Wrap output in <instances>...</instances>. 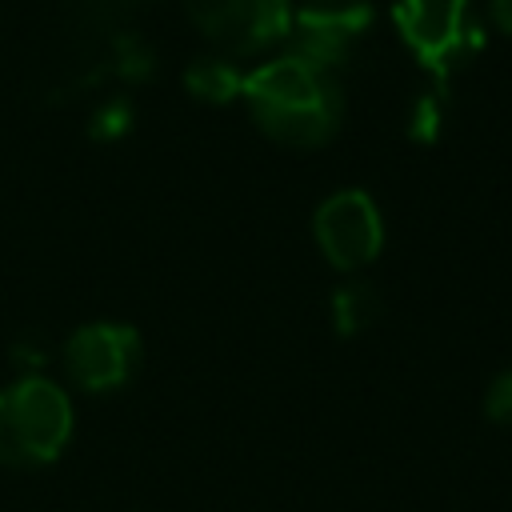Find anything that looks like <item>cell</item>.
I'll return each instance as SVG.
<instances>
[{
    "label": "cell",
    "instance_id": "12",
    "mask_svg": "<svg viewBox=\"0 0 512 512\" xmlns=\"http://www.w3.org/2000/svg\"><path fill=\"white\" fill-rule=\"evenodd\" d=\"M436 128H440V96L428 92V96L416 100V112H412V120H408V132H412L416 140H432Z\"/></svg>",
    "mask_w": 512,
    "mask_h": 512
},
{
    "label": "cell",
    "instance_id": "9",
    "mask_svg": "<svg viewBox=\"0 0 512 512\" xmlns=\"http://www.w3.org/2000/svg\"><path fill=\"white\" fill-rule=\"evenodd\" d=\"M376 316H380V292H376V284L352 276V280H344L332 292V324H336V332L356 336V332L372 328Z\"/></svg>",
    "mask_w": 512,
    "mask_h": 512
},
{
    "label": "cell",
    "instance_id": "11",
    "mask_svg": "<svg viewBox=\"0 0 512 512\" xmlns=\"http://www.w3.org/2000/svg\"><path fill=\"white\" fill-rule=\"evenodd\" d=\"M484 416H488L492 424L512 428V368H504V372L488 384V392H484Z\"/></svg>",
    "mask_w": 512,
    "mask_h": 512
},
{
    "label": "cell",
    "instance_id": "2",
    "mask_svg": "<svg viewBox=\"0 0 512 512\" xmlns=\"http://www.w3.org/2000/svg\"><path fill=\"white\" fill-rule=\"evenodd\" d=\"M72 400L68 392L40 376L24 372L0 388V464L8 468H44L72 440Z\"/></svg>",
    "mask_w": 512,
    "mask_h": 512
},
{
    "label": "cell",
    "instance_id": "10",
    "mask_svg": "<svg viewBox=\"0 0 512 512\" xmlns=\"http://www.w3.org/2000/svg\"><path fill=\"white\" fill-rule=\"evenodd\" d=\"M128 128H132V108H128V100H108V104H100V108L92 112V120H88V132H92L96 140H104V144L120 140Z\"/></svg>",
    "mask_w": 512,
    "mask_h": 512
},
{
    "label": "cell",
    "instance_id": "13",
    "mask_svg": "<svg viewBox=\"0 0 512 512\" xmlns=\"http://www.w3.org/2000/svg\"><path fill=\"white\" fill-rule=\"evenodd\" d=\"M116 68H120V76H128V80H144V76H152L156 64H152L148 44H128V48H120Z\"/></svg>",
    "mask_w": 512,
    "mask_h": 512
},
{
    "label": "cell",
    "instance_id": "1",
    "mask_svg": "<svg viewBox=\"0 0 512 512\" xmlns=\"http://www.w3.org/2000/svg\"><path fill=\"white\" fill-rule=\"evenodd\" d=\"M240 100L248 104L256 128L288 148H320L344 116L340 80L296 52L272 56L244 72Z\"/></svg>",
    "mask_w": 512,
    "mask_h": 512
},
{
    "label": "cell",
    "instance_id": "8",
    "mask_svg": "<svg viewBox=\"0 0 512 512\" xmlns=\"http://www.w3.org/2000/svg\"><path fill=\"white\" fill-rule=\"evenodd\" d=\"M184 88L204 104H228L244 88V72L224 52H204L184 68Z\"/></svg>",
    "mask_w": 512,
    "mask_h": 512
},
{
    "label": "cell",
    "instance_id": "6",
    "mask_svg": "<svg viewBox=\"0 0 512 512\" xmlns=\"http://www.w3.org/2000/svg\"><path fill=\"white\" fill-rule=\"evenodd\" d=\"M372 20V0H300L292 8L288 40L296 56L336 72L372 32Z\"/></svg>",
    "mask_w": 512,
    "mask_h": 512
},
{
    "label": "cell",
    "instance_id": "14",
    "mask_svg": "<svg viewBox=\"0 0 512 512\" xmlns=\"http://www.w3.org/2000/svg\"><path fill=\"white\" fill-rule=\"evenodd\" d=\"M488 20H492L504 36H512V0H488Z\"/></svg>",
    "mask_w": 512,
    "mask_h": 512
},
{
    "label": "cell",
    "instance_id": "5",
    "mask_svg": "<svg viewBox=\"0 0 512 512\" xmlns=\"http://www.w3.org/2000/svg\"><path fill=\"white\" fill-rule=\"evenodd\" d=\"M188 20L224 56H260L288 40V0H180Z\"/></svg>",
    "mask_w": 512,
    "mask_h": 512
},
{
    "label": "cell",
    "instance_id": "7",
    "mask_svg": "<svg viewBox=\"0 0 512 512\" xmlns=\"http://www.w3.org/2000/svg\"><path fill=\"white\" fill-rule=\"evenodd\" d=\"M140 332L124 320H92L80 324L64 340V372L80 392H112L132 380L140 364Z\"/></svg>",
    "mask_w": 512,
    "mask_h": 512
},
{
    "label": "cell",
    "instance_id": "4",
    "mask_svg": "<svg viewBox=\"0 0 512 512\" xmlns=\"http://www.w3.org/2000/svg\"><path fill=\"white\" fill-rule=\"evenodd\" d=\"M312 236L320 256L336 272H360L368 268L384 248V220L376 200L364 188H340L328 192L312 212Z\"/></svg>",
    "mask_w": 512,
    "mask_h": 512
},
{
    "label": "cell",
    "instance_id": "3",
    "mask_svg": "<svg viewBox=\"0 0 512 512\" xmlns=\"http://www.w3.org/2000/svg\"><path fill=\"white\" fill-rule=\"evenodd\" d=\"M392 24L416 64L440 84L484 48V24L472 12V0H396Z\"/></svg>",
    "mask_w": 512,
    "mask_h": 512
}]
</instances>
